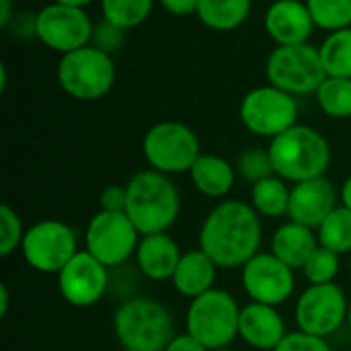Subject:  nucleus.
I'll return each instance as SVG.
<instances>
[{"label":"nucleus","mask_w":351,"mask_h":351,"mask_svg":"<svg viewBox=\"0 0 351 351\" xmlns=\"http://www.w3.org/2000/svg\"><path fill=\"white\" fill-rule=\"evenodd\" d=\"M261 247V220L253 206L228 199L218 204L199 228V249L222 269L247 265Z\"/></svg>","instance_id":"1"},{"label":"nucleus","mask_w":351,"mask_h":351,"mask_svg":"<svg viewBox=\"0 0 351 351\" xmlns=\"http://www.w3.org/2000/svg\"><path fill=\"white\" fill-rule=\"evenodd\" d=\"M128 189L125 214L142 237L167 232L179 218L181 197L169 175L158 171L136 173Z\"/></svg>","instance_id":"2"},{"label":"nucleus","mask_w":351,"mask_h":351,"mask_svg":"<svg viewBox=\"0 0 351 351\" xmlns=\"http://www.w3.org/2000/svg\"><path fill=\"white\" fill-rule=\"evenodd\" d=\"M267 150L276 175L292 183L325 177L331 162V146L327 138L321 132L298 123L276 136Z\"/></svg>","instance_id":"3"},{"label":"nucleus","mask_w":351,"mask_h":351,"mask_svg":"<svg viewBox=\"0 0 351 351\" xmlns=\"http://www.w3.org/2000/svg\"><path fill=\"white\" fill-rule=\"evenodd\" d=\"M113 329L123 350L134 351H165L177 335L173 315L152 298L123 302L115 311Z\"/></svg>","instance_id":"4"},{"label":"nucleus","mask_w":351,"mask_h":351,"mask_svg":"<svg viewBox=\"0 0 351 351\" xmlns=\"http://www.w3.org/2000/svg\"><path fill=\"white\" fill-rule=\"evenodd\" d=\"M241 308L226 290H210L191 300L185 317V333L210 351L228 348L239 337Z\"/></svg>","instance_id":"5"},{"label":"nucleus","mask_w":351,"mask_h":351,"mask_svg":"<svg viewBox=\"0 0 351 351\" xmlns=\"http://www.w3.org/2000/svg\"><path fill=\"white\" fill-rule=\"evenodd\" d=\"M58 82L78 101H97L105 97L115 82L111 53H105L95 45L64 53L58 66Z\"/></svg>","instance_id":"6"},{"label":"nucleus","mask_w":351,"mask_h":351,"mask_svg":"<svg viewBox=\"0 0 351 351\" xmlns=\"http://www.w3.org/2000/svg\"><path fill=\"white\" fill-rule=\"evenodd\" d=\"M265 72L274 86L292 97L317 93L327 78L319 47L308 43L278 45L267 58Z\"/></svg>","instance_id":"7"},{"label":"nucleus","mask_w":351,"mask_h":351,"mask_svg":"<svg viewBox=\"0 0 351 351\" xmlns=\"http://www.w3.org/2000/svg\"><path fill=\"white\" fill-rule=\"evenodd\" d=\"M142 150L148 165L158 173H189L199 158V140L195 132L181 121H160L144 136Z\"/></svg>","instance_id":"8"},{"label":"nucleus","mask_w":351,"mask_h":351,"mask_svg":"<svg viewBox=\"0 0 351 351\" xmlns=\"http://www.w3.org/2000/svg\"><path fill=\"white\" fill-rule=\"evenodd\" d=\"M140 239L142 234L125 212L101 210L86 226L84 251H88L105 267H117L136 255Z\"/></svg>","instance_id":"9"},{"label":"nucleus","mask_w":351,"mask_h":351,"mask_svg":"<svg viewBox=\"0 0 351 351\" xmlns=\"http://www.w3.org/2000/svg\"><path fill=\"white\" fill-rule=\"evenodd\" d=\"M21 253L39 274H60L78 253L74 230L60 220H41L25 230Z\"/></svg>","instance_id":"10"},{"label":"nucleus","mask_w":351,"mask_h":351,"mask_svg":"<svg viewBox=\"0 0 351 351\" xmlns=\"http://www.w3.org/2000/svg\"><path fill=\"white\" fill-rule=\"evenodd\" d=\"M239 113L243 125L249 132L274 140L276 136L296 125L298 105L290 93L269 84L247 93Z\"/></svg>","instance_id":"11"},{"label":"nucleus","mask_w":351,"mask_h":351,"mask_svg":"<svg viewBox=\"0 0 351 351\" xmlns=\"http://www.w3.org/2000/svg\"><path fill=\"white\" fill-rule=\"evenodd\" d=\"M350 304L346 292L335 282L308 286L296 302V323L298 331L317 337L333 335L348 321Z\"/></svg>","instance_id":"12"},{"label":"nucleus","mask_w":351,"mask_h":351,"mask_svg":"<svg viewBox=\"0 0 351 351\" xmlns=\"http://www.w3.org/2000/svg\"><path fill=\"white\" fill-rule=\"evenodd\" d=\"M95 25L84 8L53 2L35 14V35L47 47L64 53L90 43Z\"/></svg>","instance_id":"13"},{"label":"nucleus","mask_w":351,"mask_h":351,"mask_svg":"<svg viewBox=\"0 0 351 351\" xmlns=\"http://www.w3.org/2000/svg\"><path fill=\"white\" fill-rule=\"evenodd\" d=\"M241 269L243 288L253 302L280 306L294 292V269L274 253H257Z\"/></svg>","instance_id":"14"},{"label":"nucleus","mask_w":351,"mask_h":351,"mask_svg":"<svg viewBox=\"0 0 351 351\" xmlns=\"http://www.w3.org/2000/svg\"><path fill=\"white\" fill-rule=\"evenodd\" d=\"M109 267L95 259L88 251H78L58 274V288L66 302L78 308L97 304L109 284Z\"/></svg>","instance_id":"15"},{"label":"nucleus","mask_w":351,"mask_h":351,"mask_svg":"<svg viewBox=\"0 0 351 351\" xmlns=\"http://www.w3.org/2000/svg\"><path fill=\"white\" fill-rule=\"evenodd\" d=\"M335 208L337 191L335 185L325 177L294 183V187L290 189L288 216L296 224L317 230Z\"/></svg>","instance_id":"16"},{"label":"nucleus","mask_w":351,"mask_h":351,"mask_svg":"<svg viewBox=\"0 0 351 351\" xmlns=\"http://www.w3.org/2000/svg\"><path fill=\"white\" fill-rule=\"evenodd\" d=\"M315 27L306 2L300 0H276L265 14V29L278 45L306 43Z\"/></svg>","instance_id":"17"},{"label":"nucleus","mask_w":351,"mask_h":351,"mask_svg":"<svg viewBox=\"0 0 351 351\" xmlns=\"http://www.w3.org/2000/svg\"><path fill=\"white\" fill-rule=\"evenodd\" d=\"M276 308L278 306L259 304V302H251L245 308H241L239 337L255 350H276L280 341L288 335L286 323Z\"/></svg>","instance_id":"18"},{"label":"nucleus","mask_w":351,"mask_h":351,"mask_svg":"<svg viewBox=\"0 0 351 351\" xmlns=\"http://www.w3.org/2000/svg\"><path fill=\"white\" fill-rule=\"evenodd\" d=\"M181 257H183V253L179 251L177 243L167 232L142 237L140 245L136 249L138 269L148 280H154V282L173 280Z\"/></svg>","instance_id":"19"},{"label":"nucleus","mask_w":351,"mask_h":351,"mask_svg":"<svg viewBox=\"0 0 351 351\" xmlns=\"http://www.w3.org/2000/svg\"><path fill=\"white\" fill-rule=\"evenodd\" d=\"M216 269H218V265L202 249L187 251V253H183L171 282L181 296L193 300V298L214 290Z\"/></svg>","instance_id":"20"},{"label":"nucleus","mask_w":351,"mask_h":351,"mask_svg":"<svg viewBox=\"0 0 351 351\" xmlns=\"http://www.w3.org/2000/svg\"><path fill=\"white\" fill-rule=\"evenodd\" d=\"M319 247V237L313 228L288 222L282 224L271 237V251L280 261H284L292 269H302L311 253Z\"/></svg>","instance_id":"21"},{"label":"nucleus","mask_w":351,"mask_h":351,"mask_svg":"<svg viewBox=\"0 0 351 351\" xmlns=\"http://www.w3.org/2000/svg\"><path fill=\"white\" fill-rule=\"evenodd\" d=\"M189 177L195 189L208 197H224L234 185V169L216 154H199L189 169Z\"/></svg>","instance_id":"22"},{"label":"nucleus","mask_w":351,"mask_h":351,"mask_svg":"<svg viewBox=\"0 0 351 351\" xmlns=\"http://www.w3.org/2000/svg\"><path fill=\"white\" fill-rule=\"evenodd\" d=\"M251 12V0H199L197 16L214 31H232L241 27Z\"/></svg>","instance_id":"23"},{"label":"nucleus","mask_w":351,"mask_h":351,"mask_svg":"<svg viewBox=\"0 0 351 351\" xmlns=\"http://www.w3.org/2000/svg\"><path fill=\"white\" fill-rule=\"evenodd\" d=\"M251 206L259 216L265 218L286 216L290 206V189L286 181L278 175L257 181L251 189Z\"/></svg>","instance_id":"24"},{"label":"nucleus","mask_w":351,"mask_h":351,"mask_svg":"<svg viewBox=\"0 0 351 351\" xmlns=\"http://www.w3.org/2000/svg\"><path fill=\"white\" fill-rule=\"evenodd\" d=\"M327 76L351 78V27L333 31L319 47Z\"/></svg>","instance_id":"25"},{"label":"nucleus","mask_w":351,"mask_h":351,"mask_svg":"<svg viewBox=\"0 0 351 351\" xmlns=\"http://www.w3.org/2000/svg\"><path fill=\"white\" fill-rule=\"evenodd\" d=\"M319 245L335 251L337 255L351 253V210L337 206L327 220L317 228Z\"/></svg>","instance_id":"26"},{"label":"nucleus","mask_w":351,"mask_h":351,"mask_svg":"<svg viewBox=\"0 0 351 351\" xmlns=\"http://www.w3.org/2000/svg\"><path fill=\"white\" fill-rule=\"evenodd\" d=\"M317 101L329 117H351V78L327 76L317 90Z\"/></svg>","instance_id":"27"},{"label":"nucleus","mask_w":351,"mask_h":351,"mask_svg":"<svg viewBox=\"0 0 351 351\" xmlns=\"http://www.w3.org/2000/svg\"><path fill=\"white\" fill-rule=\"evenodd\" d=\"M152 4L154 0H101L103 19L123 31L142 25L150 14Z\"/></svg>","instance_id":"28"},{"label":"nucleus","mask_w":351,"mask_h":351,"mask_svg":"<svg viewBox=\"0 0 351 351\" xmlns=\"http://www.w3.org/2000/svg\"><path fill=\"white\" fill-rule=\"evenodd\" d=\"M317 27L339 31L351 27V0H306Z\"/></svg>","instance_id":"29"},{"label":"nucleus","mask_w":351,"mask_h":351,"mask_svg":"<svg viewBox=\"0 0 351 351\" xmlns=\"http://www.w3.org/2000/svg\"><path fill=\"white\" fill-rule=\"evenodd\" d=\"M339 257L335 251L319 245L311 257L306 259V263L302 265V274L308 280L311 286H321V284H331L335 282L337 274H339Z\"/></svg>","instance_id":"30"},{"label":"nucleus","mask_w":351,"mask_h":351,"mask_svg":"<svg viewBox=\"0 0 351 351\" xmlns=\"http://www.w3.org/2000/svg\"><path fill=\"white\" fill-rule=\"evenodd\" d=\"M237 171L245 181H251L253 185L265 177L276 175L269 150H263V148H249V150L241 152V156L237 160Z\"/></svg>","instance_id":"31"},{"label":"nucleus","mask_w":351,"mask_h":351,"mask_svg":"<svg viewBox=\"0 0 351 351\" xmlns=\"http://www.w3.org/2000/svg\"><path fill=\"white\" fill-rule=\"evenodd\" d=\"M23 237L25 230L19 214L8 204H2L0 206V255L8 257L12 251L21 249Z\"/></svg>","instance_id":"32"},{"label":"nucleus","mask_w":351,"mask_h":351,"mask_svg":"<svg viewBox=\"0 0 351 351\" xmlns=\"http://www.w3.org/2000/svg\"><path fill=\"white\" fill-rule=\"evenodd\" d=\"M274 351H331V346L327 343L325 337L308 335L304 331H294L288 333Z\"/></svg>","instance_id":"33"},{"label":"nucleus","mask_w":351,"mask_h":351,"mask_svg":"<svg viewBox=\"0 0 351 351\" xmlns=\"http://www.w3.org/2000/svg\"><path fill=\"white\" fill-rule=\"evenodd\" d=\"M93 45L99 47L105 53L117 51L123 43V29H119L117 25L109 23L107 19H103L99 25H95L93 29Z\"/></svg>","instance_id":"34"},{"label":"nucleus","mask_w":351,"mask_h":351,"mask_svg":"<svg viewBox=\"0 0 351 351\" xmlns=\"http://www.w3.org/2000/svg\"><path fill=\"white\" fill-rule=\"evenodd\" d=\"M101 210L105 212H125L128 189L121 185H109L101 191Z\"/></svg>","instance_id":"35"},{"label":"nucleus","mask_w":351,"mask_h":351,"mask_svg":"<svg viewBox=\"0 0 351 351\" xmlns=\"http://www.w3.org/2000/svg\"><path fill=\"white\" fill-rule=\"evenodd\" d=\"M160 4H162L171 14H177V16L193 14V12H197V8H199V0H160Z\"/></svg>","instance_id":"36"},{"label":"nucleus","mask_w":351,"mask_h":351,"mask_svg":"<svg viewBox=\"0 0 351 351\" xmlns=\"http://www.w3.org/2000/svg\"><path fill=\"white\" fill-rule=\"evenodd\" d=\"M165 351H210L208 348H204L197 339H193L189 333H183V335H175L173 341L167 346Z\"/></svg>","instance_id":"37"},{"label":"nucleus","mask_w":351,"mask_h":351,"mask_svg":"<svg viewBox=\"0 0 351 351\" xmlns=\"http://www.w3.org/2000/svg\"><path fill=\"white\" fill-rule=\"evenodd\" d=\"M341 202H343L346 208H350L351 210V175L346 179V183H343V187H341Z\"/></svg>","instance_id":"38"},{"label":"nucleus","mask_w":351,"mask_h":351,"mask_svg":"<svg viewBox=\"0 0 351 351\" xmlns=\"http://www.w3.org/2000/svg\"><path fill=\"white\" fill-rule=\"evenodd\" d=\"M6 313H8V288L6 284H2L0 286V315L6 317Z\"/></svg>","instance_id":"39"},{"label":"nucleus","mask_w":351,"mask_h":351,"mask_svg":"<svg viewBox=\"0 0 351 351\" xmlns=\"http://www.w3.org/2000/svg\"><path fill=\"white\" fill-rule=\"evenodd\" d=\"M2 4V10H0V25L6 27L8 21H10V0H0Z\"/></svg>","instance_id":"40"},{"label":"nucleus","mask_w":351,"mask_h":351,"mask_svg":"<svg viewBox=\"0 0 351 351\" xmlns=\"http://www.w3.org/2000/svg\"><path fill=\"white\" fill-rule=\"evenodd\" d=\"M53 2L68 4V6H76V8H84V6H86V4H90L93 0H53Z\"/></svg>","instance_id":"41"},{"label":"nucleus","mask_w":351,"mask_h":351,"mask_svg":"<svg viewBox=\"0 0 351 351\" xmlns=\"http://www.w3.org/2000/svg\"><path fill=\"white\" fill-rule=\"evenodd\" d=\"M348 327H350V333H351V304H350V313H348Z\"/></svg>","instance_id":"42"},{"label":"nucleus","mask_w":351,"mask_h":351,"mask_svg":"<svg viewBox=\"0 0 351 351\" xmlns=\"http://www.w3.org/2000/svg\"><path fill=\"white\" fill-rule=\"evenodd\" d=\"M214 351H232L230 348H222V350H214Z\"/></svg>","instance_id":"43"},{"label":"nucleus","mask_w":351,"mask_h":351,"mask_svg":"<svg viewBox=\"0 0 351 351\" xmlns=\"http://www.w3.org/2000/svg\"><path fill=\"white\" fill-rule=\"evenodd\" d=\"M350 276H351V259H350Z\"/></svg>","instance_id":"44"},{"label":"nucleus","mask_w":351,"mask_h":351,"mask_svg":"<svg viewBox=\"0 0 351 351\" xmlns=\"http://www.w3.org/2000/svg\"><path fill=\"white\" fill-rule=\"evenodd\" d=\"M123 351H134V350H123Z\"/></svg>","instance_id":"45"}]
</instances>
